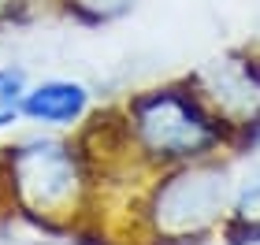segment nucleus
<instances>
[{
    "instance_id": "obj_1",
    "label": "nucleus",
    "mask_w": 260,
    "mask_h": 245,
    "mask_svg": "<svg viewBox=\"0 0 260 245\" xmlns=\"http://www.w3.org/2000/svg\"><path fill=\"white\" fill-rule=\"evenodd\" d=\"M134 167L145 174L231 156L234 126L205 100L193 78L138 89L119 104Z\"/></svg>"
},
{
    "instance_id": "obj_2",
    "label": "nucleus",
    "mask_w": 260,
    "mask_h": 245,
    "mask_svg": "<svg viewBox=\"0 0 260 245\" xmlns=\"http://www.w3.org/2000/svg\"><path fill=\"white\" fill-rule=\"evenodd\" d=\"M234 156H212L156 171L130 201L123 245H201L231 219Z\"/></svg>"
},
{
    "instance_id": "obj_3",
    "label": "nucleus",
    "mask_w": 260,
    "mask_h": 245,
    "mask_svg": "<svg viewBox=\"0 0 260 245\" xmlns=\"http://www.w3.org/2000/svg\"><path fill=\"white\" fill-rule=\"evenodd\" d=\"M93 174L78 137L30 130L0 149V201L38 227H71L86 216Z\"/></svg>"
},
{
    "instance_id": "obj_4",
    "label": "nucleus",
    "mask_w": 260,
    "mask_h": 245,
    "mask_svg": "<svg viewBox=\"0 0 260 245\" xmlns=\"http://www.w3.org/2000/svg\"><path fill=\"white\" fill-rule=\"evenodd\" d=\"M97 112V86L78 75L34 78L22 97V126L49 134H75Z\"/></svg>"
},
{
    "instance_id": "obj_5",
    "label": "nucleus",
    "mask_w": 260,
    "mask_h": 245,
    "mask_svg": "<svg viewBox=\"0 0 260 245\" xmlns=\"http://www.w3.org/2000/svg\"><path fill=\"white\" fill-rule=\"evenodd\" d=\"M227 223H260V160L234 156V197Z\"/></svg>"
},
{
    "instance_id": "obj_6",
    "label": "nucleus",
    "mask_w": 260,
    "mask_h": 245,
    "mask_svg": "<svg viewBox=\"0 0 260 245\" xmlns=\"http://www.w3.org/2000/svg\"><path fill=\"white\" fill-rule=\"evenodd\" d=\"M34 75L26 71V63H0V134H15L22 126V97Z\"/></svg>"
},
{
    "instance_id": "obj_7",
    "label": "nucleus",
    "mask_w": 260,
    "mask_h": 245,
    "mask_svg": "<svg viewBox=\"0 0 260 245\" xmlns=\"http://www.w3.org/2000/svg\"><path fill=\"white\" fill-rule=\"evenodd\" d=\"M138 8V0H60V11L82 26H112Z\"/></svg>"
},
{
    "instance_id": "obj_8",
    "label": "nucleus",
    "mask_w": 260,
    "mask_h": 245,
    "mask_svg": "<svg viewBox=\"0 0 260 245\" xmlns=\"http://www.w3.org/2000/svg\"><path fill=\"white\" fill-rule=\"evenodd\" d=\"M49 11H60V0H0V33L30 26Z\"/></svg>"
},
{
    "instance_id": "obj_9",
    "label": "nucleus",
    "mask_w": 260,
    "mask_h": 245,
    "mask_svg": "<svg viewBox=\"0 0 260 245\" xmlns=\"http://www.w3.org/2000/svg\"><path fill=\"white\" fill-rule=\"evenodd\" d=\"M223 245H260V223H223Z\"/></svg>"
}]
</instances>
